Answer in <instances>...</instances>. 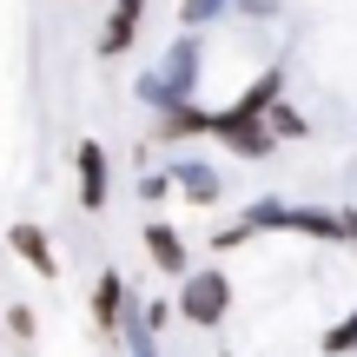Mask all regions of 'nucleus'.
<instances>
[{"label":"nucleus","instance_id":"ddd939ff","mask_svg":"<svg viewBox=\"0 0 357 357\" xmlns=\"http://www.w3.org/2000/svg\"><path fill=\"white\" fill-rule=\"evenodd\" d=\"M324 357H357V305L324 331Z\"/></svg>","mask_w":357,"mask_h":357},{"label":"nucleus","instance_id":"9b49d317","mask_svg":"<svg viewBox=\"0 0 357 357\" xmlns=\"http://www.w3.org/2000/svg\"><path fill=\"white\" fill-rule=\"evenodd\" d=\"M278 100H284V66H265V73H258V79H252V86H245L231 106H238V113H271Z\"/></svg>","mask_w":357,"mask_h":357},{"label":"nucleus","instance_id":"7ed1b4c3","mask_svg":"<svg viewBox=\"0 0 357 357\" xmlns=\"http://www.w3.org/2000/svg\"><path fill=\"white\" fill-rule=\"evenodd\" d=\"M159 73V86H166V100L159 106H178V100H199V73H205V40L192 33H178V40H166V60L153 66Z\"/></svg>","mask_w":357,"mask_h":357},{"label":"nucleus","instance_id":"a211bd4d","mask_svg":"<svg viewBox=\"0 0 357 357\" xmlns=\"http://www.w3.org/2000/svg\"><path fill=\"white\" fill-rule=\"evenodd\" d=\"M231 13H245V20H278V0H231Z\"/></svg>","mask_w":357,"mask_h":357},{"label":"nucleus","instance_id":"423d86ee","mask_svg":"<svg viewBox=\"0 0 357 357\" xmlns=\"http://www.w3.org/2000/svg\"><path fill=\"white\" fill-rule=\"evenodd\" d=\"M7 245L20 252V265L33 271V278H60V252H53L47 225H33V218H20V225H7Z\"/></svg>","mask_w":357,"mask_h":357},{"label":"nucleus","instance_id":"dca6fc26","mask_svg":"<svg viewBox=\"0 0 357 357\" xmlns=\"http://www.w3.org/2000/svg\"><path fill=\"white\" fill-rule=\"evenodd\" d=\"M139 318H146V331H153V337H159V331H166V324L178 318V305H166V298H153V305H146V311H139Z\"/></svg>","mask_w":357,"mask_h":357},{"label":"nucleus","instance_id":"1a4fd4ad","mask_svg":"<svg viewBox=\"0 0 357 357\" xmlns=\"http://www.w3.org/2000/svg\"><path fill=\"white\" fill-rule=\"evenodd\" d=\"M126 311H132V291H126V278L106 265L100 278H93V331H106V337H113Z\"/></svg>","mask_w":357,"mask_h":357},{"label":"nucleus","instance_id":"aec40b11","mask_svg":"<svg viewBox=\"0 0 357 357\" xmlns=\"http://www.w3.org/2000/svg\"><path fill=\"white\" fill-rule=\"evenodd\" d=\"M344 238L357 245V205H351V212H344Z\"/></svg>","mask_w":357,"mask_h":357},{"label":"nucleus","instance_id":"f03ea898","mask_svg":"<svg viewBox=\"0 0 357 357\" xmlns=\"http://www.w3.org/2000/svg\"><path fill=\"white\" fill-rule=\"evenodd\" d=\"M212 139L225 146L231 159H271L278 153V126H271V113H238V106H218L212 113Z\"/></svg>","mask_w":357,"mask_h":357},{"label":"nucleus","instance_id":"20e7f679","mask_svg":"<svg viewBox=\"0 0 357 357\" xmlns=\"http://www.w3.org/2000/svg\"><path fill=\"white\" fill-rule=\"evenodd\" d=\"M73 178H79V212L100 218L106 205H113V159H106L100 139H79L73 146Z\"/></svg>","mask_w":357,"mask_h":357},{"label":"nucleus","instance_id":"0eeeda50","mask_svg":"<svg viewBox=\"0 0 357 357\" xmlns=\"http://www.w3.org/2000/svg\"><path fill=\"white\" fill-rule=\"evenodd\" d=\"M172 185H178L185 205H218L225 199V172L212 159H172Z\"/></svg>","mask_w":357,"mask_h":357},{"label":"nucleus","instance_id":"39448f33","mask_svg":"<svg viewBox=\"0 0 357 357\" xmlns=\"http://www.w3.org/2000/svg\"><path fill=\"white\" fill-rule=\"evenodd\" d=\"M192 139H212V106H199V100L159 106V119H153V146H192Z\"/></svg>","mask_w":357,"mask_h":357},{"label":"nucleus","instance_id":"4468645a","mask_svg":"<svg viewBox=\"0 0 357 357\" xmlns=\"http://www.w3.org/2000/svg\"><path fill=\"white\" fill-rule=\"evenodd\" d=\"M139 199H146V205H166V199H178L172 166H166V172H153V166H146V172H139Z\"/></svg>","mask_w":357,"mask_h":357},{"label":"nucleus","instance_id":"2eb2a0df","mask_svg":"<svg viewBox=\"0 0 357 357\" xmlns=\"http://www.w3.org/2000/svg\"><path fill=\"white\" fill-rule=\"evenodd\" d=\"M271 126H278V139H305V119H298V113H291L284 100L271 106Z\"/></svg>","mask_w":357,"mask_h":357},{"label":"nucleus","instance_id":"6ab92c4d","mask_svg":"<svg viewBox=\"0 0 357 357\" xmlns=\"http://www.w3.org/2000/svg\"><path fill=\"white\" fill-rule=\"evenodd\" d=\"M7 331L13 337H33V311H26V305H7Z\"/></svg>","mask_w":357,"mask_h":357},{"label":"nucleus","instance_id":"f257e3e1","mask_svg":"<svg viewBox=\"0 0 357 357\" xmlns=\"http://www.w3.org/2000/svg\"><path fill=\"white\" fill-rule=\"evenodd\" d=\"M178 318L185 324H199V331H218V324L231 318V278L218 265H192L185 278H178Z\"/></svg>","mask_w":357,"mask_h":357},{"label":"nucleus","instance_id":"6e6552de","mask_svg":"<svg viewBox=\"0 0 357 357\" xmlns=\"http://www.w3.org/2000/svg\"><path fill=\"white\" fill-rule=\"evenodd\" d=\"M139 20H146V0H113V13H106L100 26V60H119V53H132V40H139Z\"/></svg>","mask_w":357,"mask_h":357},{"label":"nucleus","instance_id":"9d476101","mask_svg":"<svg viewBox=\"0 0 357 357\" xmlns=\"http://www.w3.org/2000/svg\"><path fill=\"white\" fill-rule=\"evenodd\" d=\"M139 238H146V258H153V265L166 271V278H185V271H192V258H185V238H178V231L166 225V218H146V231H139Z\"/></svg>","mask_w":357,"mask_h":357},{"label":"nucleus","instance_id":"f3484780","mask_svg":"<svg viewBox=\"0 0 357 357\" xmlns=\"http://www.w3.org/2000/svg\"><path fill=\"white\" fill-rule=\"evenodd\" d=\"M245 238H252V225H245V218H238V225H225V231H212V252H238Z\"/></svg>","mask_w":357,"mask_h":357},{"label":"nucleus","instance_id":"f8f14e48","mask_svg":"<svg viewBox=\"0 0 357 357\" xmlns=\"http://www.w3.org/2000/svg\"><path fill=\"white\" fill-rule=\"evenodd\" d=\"M231 13V0H178V20L192 26V33H205V26H218Z\"/></svg>","mask_w":357,"mask_h":357}]
</instances>
